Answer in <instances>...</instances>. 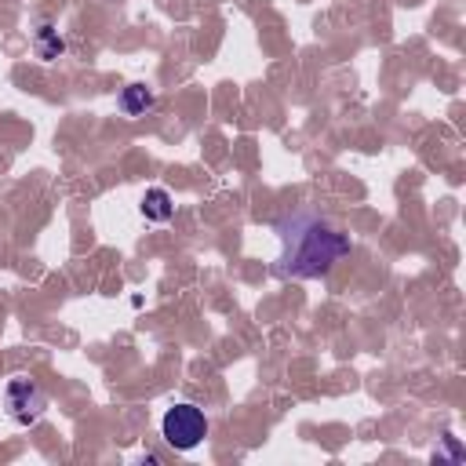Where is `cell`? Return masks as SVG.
Here are the masks:
<instances>
[{
	"label": "cell",
	"mask_w": 466,
	"mask_h": 466,
	"mask_svg": "<svg viewBox=\"0 0 466 466\" xmlns=\"http://www.w3.org/2000/svg\"><path fill=\"white\" fill-rule=\"evenodd\" d=\"M142 215H146V222H167L171 215H175V204H171V193L164 189V186H153V189H146V197H142Z\"/></svg>",
	"instance_id": "obj_5"
},
{
	"label": "cell",
	"mask_w": 466,
	"mask_h": 466,
	"mask_svg": "<svg viewBox=\"0 0 466 466\" xmlns=\"http://www.w3.org/2000/svg\"><path fill=\"white\" fill-rule=\"evenodd\" d=\"M277 240H280L277 273L288 280H317L350 255V233L335 229L328 218H320L309 208L288 211L277 222Z\"/></svg>",
	"instance_id": "obj_1"
},
{
	"label": "cell",
	"mask_w": 466,
	"mask_h": 466,
	"mask_svg": "<svg viewBox=\"0 0 466 466\" xmlns=\"http://www.w3.org/2000/svg\"><path fill=\"white\" fill-rule=\"evenodd\" d=\"M160 433H164V441H167L175 451H193V448L208 437V415H204L197 404L178 400V404H171V408L164 411Z\"/></svg>",
	"instance_id": "obj_2"
},
{
	"label": "cell",
	"mask_w": 466,
	"mask_h": 466,
	"mask_svg": "<svg viewBox=\"0 0 466 466\" xmlns=\"http://www.w3.org/2000/svg\"><path fill=\"white\" fill-rule=\"evenodd\" d=\"M153 91L146 87V84H127L124 91H120V109L127 113V116H142L146 109H153Z\"/></svg>",
	"instance_id": "obj_6"
},
{
	"label": "cell",
	"mask_w": 466,
	"mask_h": 466,
	"mask_svg": "<svg viewBox=\"0 0 466 466\" xmlns=\"http://www.w3.org/2000/svg\"><path fill=\"white\" fill-rule=\"evenodd\" d=\"M4 411L15 426H33L47 411V393L33 379H11L4 390Z\"/></svg>",
	"instance_id": "obj_3"
},
{
	"label": "cell",
	"mask_w": 466,
	"mask_h": 466,
	"mask_svg": "<svg viewBox=\"0 0 466 466\" xmlns=\"http://www.w3.org/2000/svg\"><path fill=\"white\" fill-rule=\"evenodd\" d=\"M33 51L40 62H58L66 55V40L58 36V29L51 22H40L36 33H33Z\"/></svg>",
	"instance_id": "obj_4"
}]
</instances>
